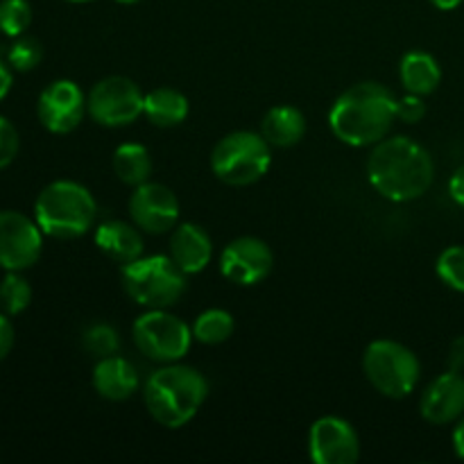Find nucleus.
Listing matches in <instances>:
<instances>
[{
    "label": "nucleus",
    "mask_w": 464,
    "mask_h": 464,
    "mask_svg": "<svg viewBox=\"0 0 464 464\" xmlns=\"http://www.w3.org/2000/svg\"><path fill=\"white\" fill-rule=\"evenodd\" d=\"M367 177L381 198L412 202L433 186L435 163L429 150L411 136H385L367 159Z\"/></svg>",
    "instance_id": "1"
},
{
    "label": "nucleus",
    "mask_w": 464,
    "mask_h": 464,
    "mask_svg": "<svg viewBox=\"0 0 464 464\" xmlns=\"http://www.w3.org/2000/svg\"><path fill=\"white\" fill-rule=\"evenodd\" d=\"M397 121V98L379 82H361L344 91L329 111L334 136L352 148L383 140Z\"/></svg>",
    "instance_id": "2"
},
{
    "label": "nucleus",
    "mask_w": 464,
    "mask_h": 464,
    "mask_svg": "<svg viewBox=\"0 0 464 464\" xmlns=\"http://www.w3.org/2000/svg\"><path fill=\"white\" fill-rule=\"evenodd\" d=\"M208 397V381L195 367L168 362L150 374L143 388L148 412L163 429H181L188 424Z\"/></svg>",
    "instance_id": "3"
},
{
    "label": "nucleus",
    "mask_w": 464,
    "mask_h": 464,
    "mask_svg": "<svg viewBox=\"0 0 464 464\" xmlns=\"http://www.w3.org/2000/svg\"><path fill=\"white\" fill-rule=\"evenodd\" d=\"M98 204L86 186L59 179L45 186L34 202V220L45 236L72 240L93 227Z\"/></svg>",
    "instance_id": "4"
},
{
    "label": "nucleus",
    "mask_w": 464,
    "mask_h": 464,
    "mask_svg": "<svg viewBox=\"0 0 464 464\" xmlns=\"http://www.w3.org/2000/svg\"><path fill=\"white\" fill-rule=\"evenodd\" d=\"M122 288L143 308H170L186 293V272L172 256H140L122 266Z\"/></svg>",
    "instance_id": "5"
},
{
    "label": "nucleus",
    "mask_w": 464,
    "mask_h": 464,
    "mask_svg": "<svg viewBox=\"0 0 464 464\" xmlns=\"http://www.w3.org/2000/svg\"><path fill=\"white\" fill-rule=\"evenodd\" d=\"M272 145L263 134L254 131H231L218 140L211 152V170L222 184L252 186L270 170Z\"/></svg>",
    "instance_id": "6"
},
{
    "label": "nucleus",
    "mask_w": 464,
    "mask_h": 464,
    "mask_svg": "<svg viewBox=\"0 0 464 464\" xmlns=\"http://www.w3.org/2000/svg\"><path fill=\"white\" fill-rule=\"evenodd\" d=\"M362 372L372 388L388 399H403L417 388L421 376L420 358L397 340H374L362 356Z\"/></svg>",
    "instance_id": "7"
},
{
    "label": "nucleus",
    "mask_w": 464,
    "mask_h": 464,
    "mask_svg": "<svg viewBox=\"0 0 464 464\" xmlns=\"http://www.w3.org/2000/svg\"><path fill=\"white\" fill-rule=\"evenodd\" d=\"M131 335L139 352L161 365L179 362L195 340L193 329L166 308H148V313L136 317Z\"/></svg>",
    "instance_id": "8"
},
{
    "label": "nucleus",
    "mask_w": 464,
    "mask_h": 464,
    "mask_svg": "<svg viewBox=\"0 0 464 464\" xmlns=\"http://www.w3.org/2000/svg\"><path fill=\"white\" fill-rule=\"evenodd\" d=\"M145 95L130 77L111 75L100 80L86 98V113L102 127H125L139 121Z\"/></svg>",
    "instance_id": "9"
},
{
    "label": "nucleus",
    "mask_w": 464,
    "mask_h": 464,
    "mask_svg": "<svg viewBox=\"0 0 464 464\" xmlns=\"http://www.w3.org/2000/svg\"><path fill=\"white\" fill-rule=\"evenodd\" d=\"M44 249V231L36 220L18 211H0V267L23 272L34 266Z\"/></svg>",
    "instance_id": "10"
},
{
    "label": "nucleus",
    "mask_w": 464,
    "mask_h": 464,
    "mask_svg": "<svg viewBox=\"0 0 464 464\" xmlns=\"http://www.w3.org/2000/svg\"><path fill=\"white\" fill-rule=\"evenodd\" d=\"M86 113V95L72 80H57L45 86L36 102L41 125L53 134H71Z\"/></svg>",
    "instance_id": "11"
},
{
    "label": "nucleus",
    "mask_w": 464,
    "mask_h": 464,
    "mask_svg": "<svg viewBox=\"0 0 464 464\" xmlns=\"http://www.w3.org/2000/svg\"><path fill=\"white\" fill-rule=\"evenodd\" d=\"M308 453L315 464H353L361 458V440L343 417H320L308 430Z\"/></svg>",
    "instance_id": "12"
},
{
    "label": "nucleus",
    "mask_w": 464,
    "mask_h": 464,
    "mask_svg": "<svg viewBox=\"0 0 464 464\" xmlns=\"http://www.w3.org/2000/svg\"><path fill=\"white\" fill-rule=\"evenodd\" d=\"M272 249L256 236H240L227 243L220 254V272L238 285H256L272 272Z\"/></svg>",
    "instance_id": "13"
},
{
    "label": "nucleus",
    "mask_w": 464,
    "mask_h": 464,
    "mask_svg": "<svg viewBox=\"0 0 464 464\" xmlns=\"http://www.w3.org/2000/svg\"><path fill=\"white\" fill-rule=\"evenodd\" d=\"M130 216L143 234H166L179 220V199L168 186L145 181L131 193Z\"/></svg>",
    "instance_id": "14"
},
{
    "label": "nucleus",
    "mask_w": 464,
    "mask_h": 464,
    "mask_svg": "<svg viewBox=\"0 0 464 464\" xmlns=\"http://www.w3.org/2000/svg\"><path fill=\"white\" fill-rule=\"evenodd\" d=\"M420 412L429 424L444 426L460 420L464 415V376L462 372L449 370L438 376L424 390L420 401Z\"/></svg>",
    "instance_id": "15"
},
{
    "label": "nucleus",
    "mask_w": 464,
    "mask_h": 464,
    "mask_svg": "<svg viewBox=\"0 0 464 464\" xmlns=\"http://www.w3.org/2000/svg\"><path fill=\"white\" fill-rule=\"evenodd\" d=\"M170 256L186 275H198L207 270L213 258L211 236L193 222L175 227L170 238Z\"/></svg>",
    "instance_id": "16"
},
{
    "label": "nucleus",
    "mask_w": 464,
    "mask_h": 464,
    "mask_svg": "<svg viewBox=\"0 0 464 464\" xmlns=\"http://www.w3.org/2000/svg\"><path fill=\"white\" fill-rule=\"evenodd\" d=\"M139 372L121 356L100 358L93 367V388L107 401H125L139 392Z\"/></svg>",
    "instance_id": "17"
},
{
    "label": "nucleus",
    "mask_w": 464,
    "mask_h": 464,
    "mask_svg": "<svg viewBox=\"0 0 464 464\" xmlns=\"http://www.w3.org/2000/svg\"><path fill=\"white\" fill-rule=\"evenodd\" d=\"M95 245L100 247V252L107 254L111 261L127 263L136 261V258L143 256V234L136 225H127L122 220H107L95 229Z\"/></svg>",
    "instance_id": "18"
},
{
    "label": "nucleus",
    "mask_w": 464,
    "mask_h": 464,
    "mask_svg": "<svg viewBox=\"0 0 464 464\" xmlns=\"http://www.w3.org/2000/svg\"><path fill=\"white\" fill-rule=\"evenodd\" d=\"M261 134L275 148H293L306 134V116L297 107H272L261 121Z\"/></svg>",
    "instance_id": "19"
},
{
    "label": "nucleus",
    "mask_w": 464,
    "mask_h": 464,
    "mask_svg": "<svg viewBox=\"0 0 464 464\" xmlns=\"http://www.w3.org/2000/svg\"><path fill=\"white\" fill-rule=\"evenodd\" d=\"M399 77H401V84L408 93L424 98L440 86L442 68L433 54L424 53V50H411V53L403 54L401 63H399Z\"/></svg>",
    "instance_id": "20"
},
{
    "label": "nucleus",
    "mask_w": 464,
    "mask_h": 464,
    "mask_svg": "<svg viewBox=\"0 0 464 464\" xmlns=\"http://www.w3.org/2000/svg\"><path fill=\"white\" fill-rule=\"evenodd\" d=\"M143 113L154 127L170 130V127L181 125L186 121V116H188V100L177 89L161 86V89H152L150 93H145Z\"/></svg>",
    "instance_id": "21"
},
{
    "label": "nucleus",
    "mask_w": 464,
    "mask_h": 464,
    "mask_svg": "<svg viewBox=\"0 0 464 464\" xmlns=\"http://www.w3.org/2000/svg\"><path fill=\"white\" fill-rule=\"evenodd\" d=\"M113 172L127 186H140L152 175V159L145 145L122 143L113 152Z\"/></svg>",
    "instance_id": "22"
},
{
    "label": "nucleus",
    "mask_w": 464,
    "mask_h": 464,
    "mask_svg": "<svg viewBox=\"0 0 464 464\" xmlns=\"http://www.w3.org/2000/svg\"><path fill=\"white\" fill-rule=\"evenodd\" d=\"M190 329H193V338L198 343L220 344L229 340L231 334H234V315L225 311V308H208V311L199 313Z\"/></svg>",
    "instance_id": "23"
},
{
    "label": "nucleus",
    "mask_w": 464,
    "mask_h": 464,
    "mask_svg": "<svg viewBox=\"0 0 464 464\" xmlns=\"http://www.w3.org/2000/svg\"><path fill=\"white\" fill-rule=\"evenodd\" d=\"M32 302V288L21 272H7L0 281V311L5 315H18Z\"/></svg>",
    "instance_id": "24"
},
{
    "label": "nucleus",
    "mask_w": 464,
    "mask_h": 464,
    "mask_svg": "<svg viewBox=\"0 0 464 464\" xmlns=\"http://www.w3.org/2000/svg\"><path fill=\"white\" fill-rule=\"evenodd\" d=\"M82 344H84V349L91 356H95L100 361V358L116 356L118 349H121V335H118V331L111 324L98 322V324H91L84 331Z\"/></svg>",
    "instance_id": "25"
},
{
    "label": "nucleus",
    "mask_w": 464,
    "mask_h": 464,
    "mask_svg": "<svg viewBox=\"0 0 464 464\" xmlns=\"http://www.w3.org/2000/svg\"><path fill=\"white\" fill-rule=\"evenodd\" d=\"M32 23V5L27 0H0V32L12 39L25 34Z\"/></svg>",
    "instance_id": "26"
},
{
    "label": "nucleus",
    "mask_w": 464,
    "mask_h": 464,
    "mask_svg": "<svg viewBox=\"0 0 464 464\" xmlns=\"http://www.w3.org/2000/svg\"><path fill=\"white\" fill-rule=\"evenodd\" d=\"M41 59H44V48H41V44L34 36H16L14 44L7 48L9 68H14L18 72L34 71L41 63Z\"/></svg>",
    "instance_id": "27"
},
{
    "label": "nucleus",
    "mask_w": 464,
    "mask_h": 464,
    "mask_svg": "<svg viewBox=\"0 0 464 464\" xmlns=\"http://www.w3.org/2000/svg\"><path fill=\"white\" fill-rule=\"evenodd\" d=\"M438 276L449 288L464 293V245H453L440 254Z\"/></svg>",
    "instance_id": "28"
},
{
    "label": "nucleus",
    "mask_w": 464,
    "mask_h": 464,
    "mask_svg": "<svg viewBox=\"0 0 464 464\" xmlns=\"http://www.w3.org/2000/svg\"><path fill=\"white\" fill-rule=\"evenodd\" d=\"M18 148H21V140H18L16 127L7 118L0 116V170L16 159Z\"/></svg>",
    "instance_id": "29"
},
{
    "label": "nucleus",
    "mask_w": 464,
    "mask_h": 464,
    "mask_svg": "<svg viewBox=\"0 0 464 464\" xmlns=\"http://www.w3.org/2000/svg\"><path fill=\"white\" fill-rule=\"evenodd\" d=\"M426 116V102L421 95L406 93L401 100H397V118L406 125H415Z\"/></svg>",
    "instance_id": "30"
},
{
    "label": "nucleus",
    "mask_w": 464,
    "mask_h": 464,
    "mask_svg": "<svg viewBox=\"0 0 464 464\" xmlns=\"http://www.w3.org/2000/svg\"><path fill=\"white\" fill-rule=\"evenodd\" d=\"M14 338H16V334H14L9 315H5V313L0 311V361H5V358L9 356V352H12L14 347Z\"/></svg>",
    "instance_id": "31"
},
{
    "label": "nucleus",
    "mask_w": 464,
    "mask_h": 464,
    "mask_svg": "<svg viewBox=\"0 0 464 464\" xmlns=\"http://www.w3.org/2000/svg\"><path fill=\"white\" fill-rule=\"evenodd\" d=\"M449 193H451L453 202L460 204L464 208V166L458 168L451 175V179H449Z\"/></svg>",
    "instance_id": "32"
},
{
    "label": "nucleus",
    "mask_w": 464,
    "mask_h": 464,
    "mask_svg": "<svg viewBox=\"0 0 464 464\" xmlns=\"http://www.w3.org/2000/svg\"><path fill=\"white\" fill-rule=\"evenodd\" d=\"M449 370L453 372L464 370V335L453 340L451 352H449Z\"/></svg>",
    "instance_id": "33"
},
{
    "label": "nucleus",
    "mask_w": 464,
    "mask_h": 464,
    "mask_svg": "<svg viewBox=\"0 0 464 464\" xmlns=\"http://www.w3.org/2000/svg\"><path fill=\"white\" fill-rule=\"evenodd\" d=\"M9 89H12V71H9L7 63L0 59V100L7 98Z\"/></svg>",
    "instance_id": "34"
},
{
    "label": "nucleus",
    "mask_w": 464,
    "mask_h": 464,
    "mask_svg": "<svg viewBox=\"0 0 464 464\" xmlns=\"http://www.w3.org/2000/svg\"><path fill=\"white\" fill-rule=\"evenodd\" d=\"M453 449H456V456L464 460V417L460 424L456 426V430H453Z\"/></svg>",
    "instance_id": "35"
},
{
    "label": "nucleus",
    "mask_w": 464,
    "mask_h": 464,
    "mask_svg": "<svg viewBox=\"0 0 464 464\" xmlns=\"http://www.w3.org/2000/svg\"><path fill=\"white\" fill-rule=\"evenodd\" d=\"M430 3H433L438 9H442V12H451V9L460 7L462 0H430Z\"/></svg>",
    "instance_id": "36"
},
{
    "label": "nucleus",
    "mask_w": 464,
    "mask_h": 464,
    "mask_svg": "<svg viewBox=\"0 0 464 464\" xmlns=\"http://www.w3.org/2000/svg\"><path fill=\"white\" fill-rule=\"evenodd\" d=\"M116 3H121V5H136V3H140V0H116Z\"/></svg>",
    "instance_id": "37"
},
{
    "label": "nucleus",
    "mask_w": 464,
    "mask_h": 464,
    "mask_svg": "<svg viewBox=\"0 0 464 464\" xmlns=\"http://www.w3.org/2000/svg\"><path fill=\"white\" fill-rule=\"evenodd\" d=\"M68 3H93V0H68Z\"/></svg>",
    "instance_id": "38"
}]
</instances>
